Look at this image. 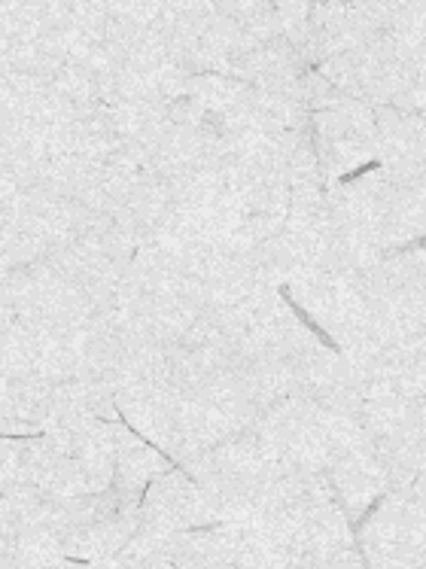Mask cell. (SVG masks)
Masks as SVG:
<instances>
[{"mask_svg":"<svg viewBox=\"0 0 426 569\" xmlns=\"http://www.w3.org/2000/svg\"><path fill=\"white\" fill-rule=\"evenodd\" d=\"M375 168H380L378 159H371V162L359 164L357 171H350V174H341V177H338V183H354V180H359L363 174H369V171H375Z\"/></svg>","mask_w":426,"mask_h":569,"instance_id":"2","label":"cell"},{"mask_svg":"<svg viewBox=\"0 0 426 569\" xmlns=\"http://www.w3.org/2000/svg\"><path fill=\"white\" fill-rule=\"evenodd\" d=\"M277 292H280V296H284V302H287L289 308H293V315L299 317L301 323H305V326H308V329H311L314 338H317V341H323V345H326V348L333 350V353H341V348H338V345H335L333 336H329V332H326V329H323V326H317V320H314V317L308 315V311H305V308H301V305L296 302V299H293V296H289L287 287H280V290H277Z\"/></svg>","mask_w":426,"mask_h":569,"instance_id":"1","label":"cell"}]
</instances>
